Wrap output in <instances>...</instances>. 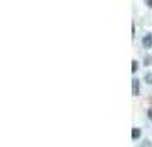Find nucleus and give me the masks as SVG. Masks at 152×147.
Returning a JSON list of instances; mask_svg holds the SVG:
<instances>
[{
    "label": "nucleus",
    "instance_id": "f257e3e1",
    "mask_svg": "<svg viewBox=\"0 0 152 147\" xmlns=\"http://www.w3.org/2000/svg\"><path fill=\"white\" fill-rule=\"evenodd\" d=\"M142 46L144 48H152V34H145L142 39Z\"/></svg>",
    "mask_w": 152,
    "mask_h": 147
},
{
    "label": "nucleus",
    "instance_id": "f03ea898",
    "mask_svg": "<svg viewBox=\"0 0 152 147\" xmlns=\"http://www.w3.org/2000/svg\"><path fill=\"white\" fill-rule=\"evenodd\" d=\"M140 133H142V132H140V128H133V130H132V139L137 140L138 137H140Z\"/></svg>",
    "mask_w": 152,
    "mask_h": 147
},
{
    "label": "nucleus",
    "instance_id": "7ed1b4c3",
    "mask_svg": "<svg viewBox=\"0 0 152 147\" xmlns=\"http://www.w3.org/2000/svg\"><path fill=\"white\" fill-rule=\"evenodd\" d=\"M132 86H133V94H138V80H137V79H133Z\"/></svg>",
    "mask_w": 152,
    "mask_h": 147
},
{
    "label": "nucleus",
    "instance_id": "20e7f679",
    "mask_svg": "<svg viewBox=\"0 0 152 147\" xmlns=\"http://www.w3.org/2000/svg\"><path fill=\"white\" fill-rule=\"evenodd\" d=\"M145 82L152 84V74H147V75H145Z\"/></svg>",
    "mask_w": 152,
    "mask_h": 147
},
{
    "label": "nucleus",
    "instance_id": "39448f33",
    "mask_svg": "<svg viewBox=\"0 0 152 147\" xmlns=\"http://www.w3.org/2000/svg\"><path fill=\"white\" fill-rule=\"evenodd\" d=\"M137 69H138L137 62H133V63H132V70H133V72H135V70H137Z\"/></svg>",
    "mask_w": 152,
    "mask_h": 147
},
{
    "label": "nucleus",
    "instance_id": "423d86ee",
    "mask_svg": "<svg viewBox=\"0 0 152 147\" xmlns=\"http://www.w3.org/2000/svg\"><path fill=\"white\" fill-rule=\"evenodd\" d=\"M145 4H147L149 7H152V0H145Z\"/></svg>",
    "mask_w": 152,
    "mask_h": 147
},
{
    "label": "nucleus",
    "instance_id": "0eeeda50",
    "mask_svg": "<svg viewBox=\"0 0 152 147\" xmlns=\"http://www.w3.org/2000/svg\"><path fill=\"white\" fill-rule=\"evenodd\" d=\"M149 118H152V111H149Z\"/></svg>",
    "mask_w": 152,
    "mask_h": 147
}]
</instances>
